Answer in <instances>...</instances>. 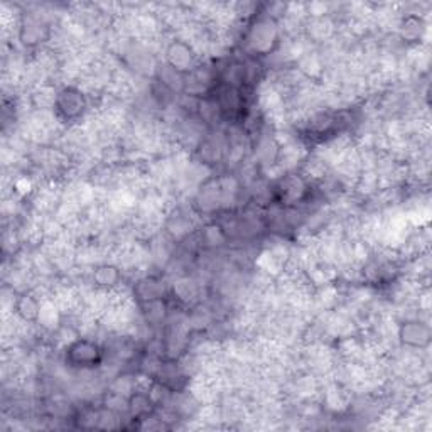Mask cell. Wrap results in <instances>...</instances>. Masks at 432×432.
<instances>
[{"mask_svg":"<svg viewBox=\"0 0 432 432\" xmlns=\"http://www.w3.org/2000/svg\"><path fill=\"white\" fill-rule=\"evenodd\" d=\"M85 108H87V100H85V95L80 89L71 87L64 88L56 96L55 110L61 120H76V118L83 115Z\"/></svg>","mask_w":432,"mask_h":432,"instance_id":"6da1fadb","label":"cell"},{"mask_svg":"<svg viewBox=\"0 0 432 432\" xmlns=\"http://www.w3.org/2000/svg\"><path fill=\"white\" fill-rule=\"evenodd\" d=\"M101 352L99 345L88 340H78L69 346V360L76 366H92L99 363Z\"/></svg>","mask_w":432,"mask_h":432,"instance_id":"7a4b0ae2","label":"cell"},{"mask_svg":"<svg viewBox=\"0 0 432 432\" xmlns=\"http://www.w3.org/2000/svg\"><path fill=\"white\" fill-rule=\"evenodd\" d=\"M167 58H169L171 68L176 69L178 73L181 71H193L196 68V55L185 43H174L167 51Z\"/></svg>","mask_w":432,"mask_h":432,"instance_id":"3957f363","label":"cell"},{"mask_svg":"<svg viewBox=\"0 0 432 432\" xmlns=\"http://www.w3.org/2000/svg\"><path fill=\"white\" fill-rule=\"evenodd\" d=\"M401 338L410 346H422L429 340V331L421 323H407L402 326Z\"/></svg>","mask_w":432,"mask_h":432,"instance_id":"277c9868","label":"cell"},{"mask_svg":"<svg viewBox=\"0 0 432 432\" xmlns=\"http://www.w3.org/2000/svg\"><path fill=\"white\" fill-rule=\"evenodd\" d=\"M15 312L19 317H22L24 321H34L41 316V305L38 301L31 296H22L15 303Z\"/></svg>","mask_w":432,"mask_h":432,"instance_id":"5b68a950","label":"cell"},{"mask_svg":"<svg viewBox=\"0 0 432 432\" xmlns=\"http://www.w3.org/2000/svg\"><path fill=\"white\" fill-rule=\"evenodd\" d=\"M118 279H120V272L113 266H100L95 271V274H93V280L101 289L115 287Z\"/></svg>","mask_w":432,"mask_h":432,"instance_id":"8992f818","label":"cell"}]
</instances>
